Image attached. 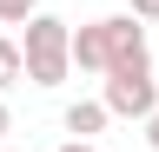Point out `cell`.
Here are the masks:
<instances>
[{
    "label": "cell",
    "instance_id": "obj_7",
    "mask_svg": "<svg viewBox=\"0 0 159 152\" xmlns=\"http://www.w3.org/2000/svg\"><path fill=\"white\" fill-rule=\"evenodd\" d=\"M133 20H159V0H133Z\"/></svg>",
    "mask_w": 159,
    "mask_h": 152
},
{
    "label": "cell",
    "instance_id": "obj_5",
    "mask_svg": "<svg viewBox=\"0 0 159 152\" xmlns=\"http://www.w3.org/2000/svg\"><path fill=\"white\" fill-rule=\"evenodd\" d=\"M20 80H27V60H20V46L0 33V93H7V86H20Z\"/></svg>",
    "mask_w": 159,
    "mask_h": 152
},
{
    "label": "cell",
    "instance_id": "obj_10",
    "mask_svg": "<svg viewBox=\"0 0 159 152\" xmlns=\"http://www.w3.org/2000/svg\"><path fill=\"white\" fill-rule=\"evenodd\" d=\"M60 152H93V145H86V139H66V145H60Z\"/></svg>",
    "mask_w": 159,
    "mask_h": 152
},
{
    "label": "cell",
    "instance_id": "obj_6",
    "mask_svg": "<svg viewBox=\"0 0 159 152\" xmlns=\"http://www.w3.org/2000/svg\"><path fill=\"white\" fill-rule=\"evenodd\" d=\"M33 20V0H0V27H27Z\"/></svg>",
    "mask_w": 159,
    "mask_h": 152
},
{
    "label": "cell",
    "instance_id": "obj_3",
    "mask_svg": "<svg viewBox=\"0 0 159 152\" xmlns=\"http://www.w3.org/2000/svg\"><path fill=\"white\" fill-rule=\"evenodd\" d=\"M106 112L113 119H152L159 112V66H152V53H139V60H119L106 73Z\"/></svg>",
    "mask_w": 159,
    "mask_h": 152
},
{
    "label": "cell",
    "instance_id": "obj_1",
    "mask_svg": "<svg viewBox=\"0 0 159 152\" xmlns=\"http://www.w3.org/2000/svg\"><path fill=\"white\" fill-rule=\"evenodd\" d=\"M139 53H146V20H133V13H106V20H86L73 33L80 73H113L119 60H139Z\"/></svg>",
    "mask_w": 159,
    "mask_h": 152
},
{
    "label": "cell",
    "instance_id": "obj_9",
    "mask_svg": "<svg viewBox=\"0 0 159 152\" xmlns=\"http://www.w3.org/2000/svg\"><path fill=\"white\" fill-rule=\"evenodd\" d=\"M7 132H13V112H7V99H0V139H7Z\"/></svg>",
    "mask_w": 159,
    "mask_h": 152
},
{
    "label": "cell",
    "instance_id": "obj_8",
    "mask_svg": "<svg viewBox=\"0 0 159 152\" xmlns=\"http://www.w3.org/2000/svg\"><path fill=\"white\" fill-rule=\"evenodd\" d=\"M146 145L159 152V112H152V119H146Z\"/></svg>",
    "mask_w": 159,
    "mask_h": 152
},
{
    "label": "cell",
    "instance_id": "obj_2",
    "mask_svg": "<svg viewBox=\"0 0 159 152\" xmlns=\"http://www.w3.org/2000/svg\"><path fill=\"white\" fill-rule=\"evenodd\" d=\"M20 60H27V80L33 86H60L73 73V27L60 20V13H33L27 40H20Z\"/></svg>",
    "mask_w": 159,
    "mask_h": 152
},
{
    "label": "cell",
    "instance_id": "obj_4",
    "mask_svg": "<svg viewBox=\"0 0 159 152\" xmlns=\"http://www.w3.org/2000/svg\"><path fill=\"white\" fill-rule=\"evenodd\" d=\"M106 119H113L106 99H73V106H66V132H73V139H93Z\"/></svg>",
    "mask_w": 159,
    "mask_h": 152
}]
</instances>
